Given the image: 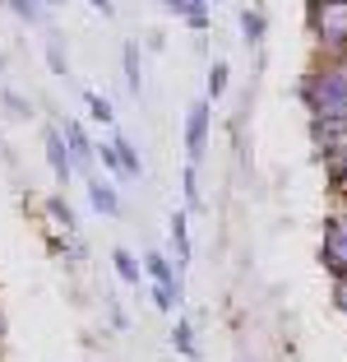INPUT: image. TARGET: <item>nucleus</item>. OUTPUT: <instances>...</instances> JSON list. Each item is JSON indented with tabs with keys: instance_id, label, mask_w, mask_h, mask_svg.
Listing matches in <instances>:
<instances>
[{
	"instance_id": "nucleus-18",
	"label": "nucleus",
	"mask_w": 347,
	"mask_h": 362,
	"mask_svg": "<svg viewBox=\"0 0 347 362\" xmlns=\"http://www.w3.org/2000/svg\"><path fill=\"white\" fill-rule=\"evenodd\" d=\"M171 344H176L181 358H200V339H195V325H190V320H176V325H171Z\"/></svg>"
},
{
	"instance_id": "nucleus-20",
	"label": "nucleus",
	"mask_w": 347,
	"mask_h": 362,
	"mask_svg": "<svg viewBox=\"0 0 347 362\" xmlns=\"http://www.w3.org/2000/svg\"><path fill=\"white\" fill-rule=\"evenodd\" d=\"M181 186H185V204H190V209H200L204 195H200V168H195V163H185V172H181Z\"/></svg>"
},
{
	"instance_id": "nucleus-27",
	"label": "nucleus",
	"mask_w": 347,
	"mask_h": 362,
	"mask_svg": "<svg viewBox=\"0 0 347 362\" xmlns=\"http://www.w3.org/2000/svg\"><path fill=\"white\" fill-rule=\"evenodd\" d=\"M0 70H5V52H0Z\"/></svg>"
},
{
	"instance_id": "nucleus-1",
	"label": "nucleus",
	"mask_w": 347,
	"mask_h": 362,
	"mask_svg": "<svg viewBox=\"0 0 347 362\" xmlns=\"http://www.w3.org/2000/svg\"><path fill=\"white\" fill-rule=\"evenodd\" d=\"M305 33L324 61H347V0H305Z\"/></svg>"
},
{
	"instance_id": "nucleus-12",
	"label": "nucleus",
	"mask_w": 347,
	"mask_h": 362,
	"mask_svg": "<svg viewBox=\"0 0 347 362\" xmlns=\"http://www.w3.org/2000/svg\"><path fill=\"white\" fill-rule=\"evenodd\" d=\"M264 33H269V19H264V10H255V5H245L241 10V42L245 47H260Z\"/></svg>"
},
{
	"instance_id": "nucleus-11",
	"label": "nucleus",
	"mask_w": 347,
	"mask_h": 362,
	"mask_svg": "<svg viewBox=\"0 0 347 362\" xmlns=\"http://www.w3.org/2000/svg\"><path fill=\"white\" fill-rule=\"evenodd\" d=\"M121 61H126V88L139 98V93H144V56H139V42L121 47Z\"/></svg>"
},
{
	"instance_id": "nucleus-22",
	"label": "nucleus",
	"mask_w": 347,
	"mask_h": 362,
	"mask_svg": "<svg viewBox=\"0 0 347 362\" xmlns=\"http://www.w3.org/2000/svg\"><path fill=\"white\" fill-rule=\"evenodd\" d=\"M47 214H51L56 223H65V233H74V214H70V204H65L61 195H51V200H47Z\"/></svg>"
},
{
	"instance_id": "nucleus-2",
	"label": "nucleus",
	"mask_w": 347,
	"mask_h": 362,
	"mask_svg": "<svg viewBox=\"0 0 347 362\" xmlns=\"http://www.w3.org/2000/svg\"><path fill=\"white\" fill-rule=\"evenodd\" d=\"M319 265L329 279H347V204H338L324 218V237H319Z\"/></svg>"
},
{
	"instance_id": "nucleus-4",
	"label": "nucleus",
	"mask_w": 347,
	"mask_h": 362,
	"mask_svg": "<svg viewBox=\"0 0 347 362\" xmlns=\"http://www.w3.org/2000/svg\"><path fill=\"white\" fill-rule=\"evenodd\" d=\"M42 153H47V168H51V177L61 181V186H70L79 168H74V153H70V144H65L61 121H51V126L42 130Z\"/></svg>"
},
{
	"instance_id": "nucleus-9",
	"label": "nucleus",
	"mask_w": 347,
	"mask_h": 362,
	"mask_svg": "<svg viewBox=\"0 0 347 362\" xmlns=\"http://www.w3.org/2000/svg\"><path fill=\"white\" fill-rule=\"evenodd\" d=\"M84 186H88V204H93V214H102V218H121V195H116L111 181L88 177Z\"/></svg>"
},
{
	"instance_id": "nucleus-16",
	"label": "nucleus",
	"mask_w": 347,
	"mask_h": 362,
	"mask_svg": "<svg viewBox=\"0 0 347 362\" xmlns=\"http://www.w3.org/2000/svg\"><path fill=\"white\" fill-rule=\"evenodd\" d=\"M111 144H116V153H121V168H126V177H144V158H139L135 139H126V135H111Z\"/></svg>"
},
{
	"instance_id": "nucleus-19",
	"label": "nucleus",
	"mask_w": 347,
	"mask_h": 362,
	"mask_svg": "<svg viewBox=\"0 0 347 362\" xmlns=\"http://www.w3.org/2000/svg\"><path fill=\"white\" fill-rule=\"evenodd\" d=\"M0 103H5V112H10L14 121H32V117H37V107H32V98L14 93V88H5V93H0Z\"/></svg>"
},
{
	"instance_id": "nucleus-23",
	"label": "nucleus",
	"mask_w": 347,
	"mask_h": 362,
	"mask_svg": "<svg viewBox=\"0 0 347 362\" xmlns=\"http://www.w3.org/2000/svg\"><path fill=\"white\" fill-rule=\"evenodd\" d=\"M334 307L347 316V279H334Z\"/></svg>"
},
{
	"instance_id": "nucleus-24",
	"label": "nucleus",
	"mask_w": 347,
	"mask_h": 362,
	"mask_svg": "<svg viewBox=\"0 0 347 362\" xmlns=\"http://www.w3.org/2000/svg\"><path fill=\"white\" fill-rule=\"evenodd\" d=\"M93 10L102 14V19H111V14H116V5H111V0H93Z\"/></svg>"
},
{
	"instance_id": "nucleus-17",
	"label": "nucleus",
	"mask_w": 347,
	"mask_h": 362,
	"mask_svg": "<svg viewBox=\"0 0 347 362\" xmlns=\"http://www.w3.org/2000/svg\"><path fill=\"white\" fill-rule=\"evenodd\" d=\"M0 5H10L14 10V19H23V23H47V0H0Z\"/></svg>"
},
{
	"instance_id": "nucleus-25",
	"label": "nucleus",
	"mask_w": 347,
	"mask_h": 362,
	"mask_svg": "<svg viewBox=\"0 0 347 362\" xmlns=\"http://www.w3.org/2000/svg\"><path fill=\"white\" fill-rule=\"evenodd\" d=\"M0 339H5V320H0Z\"/></svg>"
},
{
	"instance_id": "nucleus-21",
	"label": "nucleus",
	"mask_w": 347,
	"mask_h": 362,
	"mask_svg": "<svg viewBox=\"0 0 347 362\" xmlns=\"http://www.w3.org/2000/svg\"><path fill=\"white\" fill-rule=\"evenodd\" d=\"M97 163H102V172H111V177H126V168H121V153H116L111 139H106V144H97Z\"/></svg>"
},
{
	"instance_id": "nucleus-10",
	"label": "nucleus",
	"mask_w": 347,
	"mask_h": 362,
	"mask_svg": "<svg viewBox=\"0 0 347 362\" xmlns=\"http://www.w3.org/2000/svg\"><path fill=\"white\" fill-rule=\"evenodd\" d=\"M111 269H116V279H121L126 288H139V279H144V265H139L135 251H126V246L111 251Z\"/></svg>"
},
{
	"instance_id": "nucleus-28",
	"label": "nucleus",
	"mask_w": 347,
	"mask_h": 362,
	"mask_svg": "<svg viewBox=\"0 0 347 362\" xmlns=\"http://www.w3.org/2000/svg\"><path fill=\"white\" fill-rule=\"evenodd\" d=\"M213 5H218V0H213Z\"/></svg>"
},
{
	"instance_id": "nucleus-8",
	"label": "nucleus",
	"mask_w": 347,
	"mask_h": 362,
	"mask_svg": "<svg viewBox=\"0 0 347 362\" xmlns=\"http://www.w3.org/2000/svg\"><path fill=\"white\" fill-rule=\"evenodd\" d=\"M209 5H213V0H162V10L176 14L181 23H190V28H195V37L209 28Z\"/></svg>"
},
{
	"instance_id": "nucleus-5",
	"label": "nucleus",
	"mask_w": 347,
	"mask_h": 362,
	"mask_svg": "<svg viewBox=\"0 0 347 362\" xmlns=\"http://www.w3.org/2000/svg\"><path fill=\"white\" fill-rule=\"evenodd\" d=\"M144 274L153 279V284L176 288V298H185V274L176 269V260H171L167 251H148V256H144Z\"/></svg>"
},
{
	"instance_id": "nucleus-26",
	"label": "nucleus",
	"mask_w": 347,
	"mask_h": 362,
	"mask_svg": "<svg viewBox=\"0 0 347 362\" xmlns=\"http://www.w3.org/2000/svg\"><path fill=\"white\" fill-rule=\"evenodd\" d=\"M47 5H65V0H47Z\"/></svg>"
},
{
	"instance_id": "nucleus-13",
	"label": "nucleus",
	"mask_w": 347,
	"mask_h": 362,
	"mask_svg": "<svg viewBox=\"0 0 347 362\" xmlns=\"http://www.w3.org/2000/svg\"><path fill=\"white\" fill-rule=\"evenodd\" d=\"M227 84H231V65H227V61H213L209 75H204V98H209V103H222Z\"/></svg>"
},
{
	"instance_id": "nucleus-3",
	"label": "nucleus",
	"mask_w": 347,
	"mask_h": 362,
	"mask_svg": "<svg viewBox=\"0 0 347 362\" xmlns=\"http://www.w3.org/2000/svg\"><path fill=\"white\" fill-rule=\"evenodd\" d=\"M209 126H213V103L200 98V103L185 107V158L200 168L204 149H209Z\"/></svg>"
},
{
	"instance_id": "nucleus-15",
	"label": "nucleus",
	"mask_w": 347,
	"mask_h": 362,
	"mask_svg": "<svg viewBox=\"0 0 347 362\" xmlns=\"http://www.w3.org/2000/svg\"><path fill=\"white\" fill-rule=\"evenodd\" d=\"M47 65H51V75H70V52L56 28H47Z\"/></svg>"
},
{
	"instance_id": "nucleus-7",
	"label": "nucleus",
	"mask_w": 347,
	"mask_h": 362,
	"mask_svg": "<svg viewBox=\"0 0 347 362\" xmlns=\"http://www.w3.org/2000/svg\"><path fill=\"white\" fill-rule=\"evenodd\" d=\"M61 130H65V144H70V153H74V168H84V172H88V168L97 163V144L88 139V130L79 126L74 117H65Z\"/></svg>"
},
{
	"instance_id": "nucleus-14",
	"label": "nucleus",
	"mask_w": 347,
	"mask_h": 362,
	"mask_svg": "<svg viewBox=\"0 0 347 362\" xmlns=\"http://www.w3.org/2000/svg\"><path fill=\"white\" fill-rule=\"evenodd\" d=\"M84 107H88V121H97V126H116V107L111 98L93 93V88H84Z\"/></svg>"
},
{
	"instance_id": "nucleus-6",
	"label": "nucleus",
	"mask_w": 347,
	"mask_h": 362,
	"mask_svg": "<svg viewBox=\"0 0 347 362\" xmlns=\"http://www.w3.org/2000/svg\"><path fill=\"white\" fill-rule=\"evenodd\" d=\"M167 237H171V260H176V269L185 274L190 256H195V246H190V214H185V209H171V218H167Z\"/></svg>"
}]
</instances>
